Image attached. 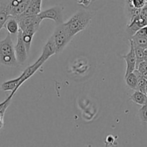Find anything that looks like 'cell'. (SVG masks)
Segmentation results:
<instances>
[{
    "instance_id": "obj_1",
    "label": "cell",
    "mask_w": 147,
    "mask_h": 147,
    "mask_svg": "<svg viewBox=\"0 0 147 147\" xmlns=\"http://www.w3.org/2000/svg\"><path fill=\"white\" fill-rule=\"evenodd\" d=\"M92 18V15L87 11H78L64 23L71 36L74 38L77 33L84 30L88 26Z\"/></svg>"
},
{
    "instance_id": "obj_2",
    "label": "cell",
    "mask_w": 147,
    "mask_h": 147,
    "mask_svg": "<svg viewBox=\"0 0 147 147\" xmlns=\"http://www.w3.org/2000/svg\"><path fill=\"white\" fill-rule=\"evenodd\" d=\"M0 63L7 66H18L15 46L10 34L8 33L3 40H0Z\"/></svg>"
},
{
    "instance_id": "obj_3",
    "label": "cell",
    "mask_w": 147,
    "mask_h": 147,
    "mask_svg": "<svg viewBox=\"0 0 147 147\" xmlns=\"http://www.w3.org/2000/svg\"><path fill=\"white\" fill-rule=\"evenodd\" d=\"M91 69L92 65L89 59L80 56L69 63L68 74L74 80H82L90 75Z\"/></svg>"
},
{
    "instance_id": "obj_4",
    "label": "cell",
    "mask_w": 147,
    "mask_h": 147,
    "mask_svg": "<svg viewBox=\"0 0 147 147\" xmlns=\"http://www.w3.org/2000/svg\"><path fill=\"white\" fill-rule=\"evenodd\" d=\"M51 37L53 38V42H54L56 53L62 51L64 48L67 46L68 43L71 41V40L73 38L68 32L64 23L56 26V28L55 29Z\"/></svg>"
},
{
    "instance_id": "obj_5",
    "label": "cell",
    "mask_w": 147,
    "mask_h": 147,
    "mask_svg": "<svg viewBox=\"0 0 147 147\" xmlns=\"http://www.w3.org/2000/svg\"><path fill=\"white\" fill-rule=\"evenodd\" d=\"M42 20L44 19L51 20L54 21L56 26L61 25L63 22V8L60 6H54L44 11H41L38 14Z\"/></svg>"
},
{
    "instance_id": "obj_6",
    "label": "cell",
    "mask_w": 147,
    "mask_h": 147,
    "mask_svg": "<svg viewBox=\"0 0 147 147\" xmlns=\"http://www.w3.org/2000/svg\"><path fill=\"white\" fill-rule=\"evenodd\" d=\"M15 51L18 64H24L28 59V52L25 43L22 40V33L20 30L18 32V38H17V43L15 46Z\"/></svg>"
},
{
    "instance_id": "obj_7",
    "label": "cell",
    "mask_w": 147,
    "mask_h": 147,
    "mask_svg": "<svg viewBox=\"0 0 147 147\" xmlns=\"http://www.w3.org/2000/svg\"><path fill=\"white\" fill-rule=\"evenodd\" d=\"M28 0H7L11 16L18 18L23 15L28 7Z\"/></svg>"
},
{
    "instance_id": "obj_8",
    "label": "cell",
    "mask_w": 147,
    "mask_h": 147,
    "mask_svg": "<svg viewBox=\"0 0 147 147\" xmlns=\"http://www.w3.org/2000/svg\"><path fill=\"white\" fill-rule=\"evenodd\" d=\"M130 50L127 54L121 56L123 59L126 62V70H125V76H127L129 74L132 73L136 70V58L135 50H134V43L132 40L130 39Z\"/></svg>"
},
{
    "instance_id": "obj_9",
    "label": "cell",
    "mask_w": 147,
    "mask_h": 147,
    "mask_svg": "<svg viewBox=\"0 0 147 147\" xmlns=\"http://www.w3.org/2000/svg\"><path fill=\"white\" fill-rule=\"evenodd\" d=\"M22 84L23 83H22V80H21V77L19 76L17 78L11 80H8V81H6L2 83V85H1V89L4 92L10 91L11 94L15 95L16 92L18 91V89L20 88V87Z\"/></svg>"
},
{
    "instance_id": "obj_10",
    "label": "cell",
    "mask_w": 147,
    "mask_h": 147,
    "mask_svg": "<svg viewBox=\"0 0 147 147\" xmlns=\"http://www.w3.org/2000/svg\"><path fill=\"white\" fill-rule=\"evenodd\" d=\"M56 47H55L54 42H53V38L51 36L49 40H48V41L46 42V45L43 46L42 54L40 56V58H41L43 60L46 61L51 56L56 54Z\"/></svg>"
},
{
    "instance_id": "obj_11",
    "label": "cell",
    "mask_w": 147,
    "mask_h": 147,
    "mask_svg": "<svg viewBox=\"0 0 147 147\" xmlns=\"http://www.w3.org/2000/svg\"><path fill=\"white\" fill-rule=\"evenodd\" d=\"M7 0L0 2V30L5 27V23L10 17Z\"/></svg>"
},
{
    "instance_id": "obj_12",
    "label": "cell",
    "mask_w": 147,
    "mask_h": 147,
    "mask_svg": "<svg viewBox=\"0 0 147 147\" xmlns=\"http://www.w3.org/2000/svg\"><path fill=\"white\" fill-rule=\"evenodd\" d=\"M42 0H28V7L23 15H38L41 12Z\"/></svg>"
},
{
    "instance_id": "obj_13",
    "label": "cell",
    "mask_w": 147,
    "mask_h": 147,
    "mask_svg": "<svg viewBox=\"0 0 147 147\" xmlns=\"http://www.w3.org/2000/svg\"><path fill=\"white\" fill-rule=\"evenodd\" d=\"M4 28H6V30L8 31L9 34H10V35L18 34V32L20 30L19 23H18L16 18L12 16L9 17V19L7 20V21L5 23Z\"/></svg>"
},
{
    "instance_id": "obj_14",
    "label": "cell",
    "mask_w": 147,
    "mask_h": 147,
    "mask_svg": "<svg viewBox=\"0 0 147 147\" xmlns=\"http://www.w3.org/2000/svg\"><path fill=\"white\" fill-rule=\"evenodd\" d=\"M130 100L139 105H144L147 104V96L144 93L136 90L134 94L130 97Z\"/></svg>"
},
{
    "instance_id": "obj_15",
    "label": "cell",
    "mask_w": 147,
    "mask_h": 147,
    "mask_svg": "<svg viewBox=\"0 0 147 147\" xmlns=\"http://www.w3.org/2000/svg\"><path fill=\"white\" fill-rule=\"evenodd\" d=\"M125 83H126L127 86L129 87L130 89L134 90H137V87H138V77L136 74L135 72H132V73L129 74L127 76H125Z\"/></svg>"
},
{
    "instance_id": "obj_16",
    "label": "cell",
    "mask_w": 147,
    "mask_h": 147,
    "mask_svg": "<svg viewBox=\"0 0 147 147\" xmlns=\"http://www.w3.org/2000/svg\"><path fill=\"white\" fill-rule=\"evenodd\" d=\"M131 40H132L134 45L142 48L144 49H147V38L143 35L134 34L131 36Z\"/></svg>"
},
{
    "instance_id": "obj_17",
    "label": "cell",
    "mask_w": 147,
    "mask_h": 147,
    "mask_svg": "<svg viewBox=\"0 0 147 147\" xmlns=\"http://www.w3.org/2000/svg\"><path fill=\"white\" fill-rule=\"evenodd\" d=\"M125 4H128L132 7L138 9H142L147 6L146 0H125Z\"/></svg>"
},
{
    "instance_id": "obj_18",
    "label": "cell",
    "mask_w": 147,
    "mask_h": 147,
    "mask_svg": "<svg viewBox=\"0 0 147 147\" xmlns=\"http://www.w3.org/2000/svg\"><path fill=\"white\" fill-rule=\"evenodd\" d=\"M134 50H135V54H136V66L139 63H141V61H144V51L145 49H142V48L139 47V46H137L134 45Z\"/></svg>"
},
{
    "instance_id": "obj_19",
    "label": "cell",
    "mask_w": 147,
    "mask_h": 147,
    "mask_svg": "<svg viewBox=\"0 0 147 147\" xmlns=\"http://www.w3.org/2000/svg\"><path fill=\"white\" fill-rule=\"evenodd\" d=\"M138 115L141 121L147 123V104L141 106L138 111Z\"/></svg>"
},
{
    "instance_id": "obj_20",
    "label": "cell",
    "mask_w": 147,
    "mask_h": 147,
    "mask_svg": "<svg viewBox=\"0 0 147 147\" xmlns=\"http://www.w3.org/2000/svg\"><path fill=\"white\" fill-rule=\"evenodd\" d=\"M136 70L138 71L140 74H143L147 71V62L146 61H143L141 63H138L136 66Z\"/></svg>"
},
{
    "instance_id": "obj_21",
    "label": "cell",
    "mask_w": 147,
    "mask_h": 147,
    "mask_svg": "<svg viewBox=\"0 0 147 147\" xmlns=\"http://www.w3.org/2000/svg\"><path fill=\"white\" fill-rule=\"evenodd\" d=\"M13 96H14L13 94H10V95H9V97H8L5 100V101H3L2 102L0 103V112H1V111H2L4 108H6V107L7 108H8L9 105H10L11 100H12V98Z\"/></svg>"
},
{
    "instance_id": "obj_22",
    "label": "cell",
    "mask_w": 147,
    "mask_h": 147,
    "mask_svg": "<svg viewBox=\"0 0 147 147\" xmlns=\"http://www.w3.org/2000/svg\"><path fill=\"white\" fill-rule=\"evenodd\" d=\"M7 107L6 108H4L3 110L0 112V130L2 129L4 126V116H5V112H6L7 110Z\"/></svg>"
},
{
    "instance_id": "obj_23",
    "label": "cell",
    "mask_w": 147,
    "mask_h": 147,
    "mask_svg": "<svg viewBox=\"0 0 147 147\" xmlns=\"http://www.w3.org/2000/svg\"><path fill=\"white\" fill-rule=\"evenodd\" d=\"M136 34H138V35H143V36H145L147 38V25L146 26L144 27V28H141L138 31H137L136 33Z\"/></svg>"
},
{
    "instance_id": "obj_24",
    "label": "cell",
    "mask_w": 147,
    "mask_h": 147,
    "mask_svg": "<svg viewBox=\"0 0 147 147\" xmlns=\"http://www.w3.org/2000/svg\"><path fill=\"white\" fill-rule=\"evenodd\" d=\"M141 13L145 16V18L147 19V7H145L144 8H143L141 9Z\"/></svg>"
},
{
    "instance_id": "obj_25",
    "label": "cell",
    "mask_w": 147,
    "mask_h": 147,
    "mask_svg": "<svg viewBox=\"0 0 147 147\" xmlns=\"http://www.w3.org/2000/svg\"><path fill=\"white\" fill-rule=\"evenodd\" d=\"M141 74L142 75V77H144V78L147 81V71L144 72V73H143V74Z\"/></svg>"
},
{
    "instance_id": "obj_26",
    "label": "cell",
    "mask_w": 147,
    "mask_h": 147,
    "mask_svg": "<svg viewBox=\"0 0 147 147\" xmlns=\"http://www.w3.org/2000/svg\"><path fill=\"white\" fill-rule=\"evenodd\" d=\"M144 61L147 62V49L144 51Z\"/></svg>"
},
{
    "instance_id": "obj_27",
    "label": "cell",
    "mask_w": 147,
    "mask_h": 147,
    "mask_svg": "<svg viewBox=\"0 0 147 147\" xmlns=\"http://www.w3.org/2000/svg\"><path fill=\"white\" fill-rule=\"evenodd\" d=\"M145 93L147 96V82H146V92Z\"/></svg>"
},
{
    "instance_id": "obj_28",
    "label": "cell",
    "mask_w": 147,
    "mask_h": 147,
    "mask_svg": "<svg viewBox=\"0 0 147 147\" xmlns=\"http://www.w3.org/2000/svg\"><path fill=\"white\" fill-rule=\"evenodd\" d=\"M146 1H147V0H146Z\"/></svg>"
},
{
    "instance_id": "obj_29",
    "label": "cell",
    "mask_w": 147,
    "mask_h": 147,
    "mask_svg": "<svg viewBox=\"0 0 147 147\" xmlns=\"http://www.w3.org/2000/svg\"><path fill=\"white\" fill-rule=\"evenodd\" d=\"M146 7H147V6H146Z\"/></svg>"
}]
</instances>
